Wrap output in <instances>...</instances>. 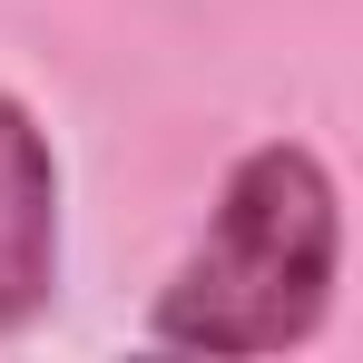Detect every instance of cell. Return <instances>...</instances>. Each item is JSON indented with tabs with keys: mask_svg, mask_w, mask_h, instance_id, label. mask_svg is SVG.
Masks as SVG:
<instances>
[{
	"mask_svg": "<svg viewBox=\"0 0 363 363\" xmlns=\"http://www.w3.org/2000/svg\"><path fill=\"white\" fill-rule=\"evenodd\" d=\"M344 285V186L304 138H255L177 275L147 304V344L167 354H295L324 334Z\"/></svg>",
	"mask_w": 363,
	"mask_h": 363,
	"instance_id": "obj_1",
	"label": "cell"
},
{
	"mask_svg": "<svg viewBox=\"0 0 363 363\" xmlns=\"http://www.w3.org/2000/svg\"><path fill=\"white\" fill-rule=\"evenodd\" d=\"M60 295V147L0 89V344Z\"/></svg>",
	"mask_w": 363,
	"mask_h": 363,
	"instance_id": "obj_2",
	"label": "cell"
}]
</instances>
